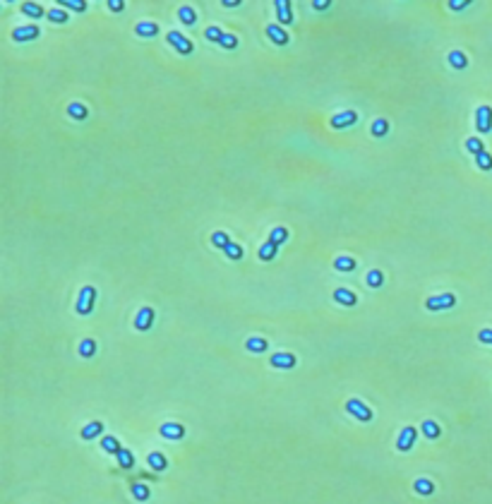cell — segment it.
<instances>
[{"instance_id": "cell-1", "label": "cell", "mask_w": 492, "mask_h": 504, "mask_svg": "<svg viewBox=\"0 0 492 504\" xmlns=\"http://www.w3.org/2000/svg\"><path fill=\"white\" fill-rule=\"evenodd\" d=\"M96 288L94 286H84L82 291H80V295H77V305H75V310H77V315H82V317H87L89 312L94 310V305H96Z\"/></svg>"}, {"instance_id": "cell-2", "label": "cell", "mask_w": 492, "mask_h": 504, "mask_svg": "<svg viewBox=\"0 0 492 504\" xmlns=\"http://www.w3.org/2000/svg\"><path fill=\"white\" fill-rule=\"evenodd\" d=\"M456 305V295H451V293H442V295H430L428 300H425V308L432 310V312H437V310H449Z\"/></svg>"}, {"instance_id": "cell-3", "label": "cell", "mask_w": 492, "mask_h": 504, "mask_svg": "<svg viewBox=\"0 0 492 504\" xmlns=\"http://www.w3.org/2000/svg\"><path fill=\"white\" fill-rule=\"evenodd\" d=\"M168 43H173V48L178 51V53H183V56H190L192 51H195V43L190 41V39H185L180 31H168Z\"/></svg>"}, {"instance_id": "cell-4", "label": "cell", "mask_w": 492, "mask_h": 504, "mask_svg": "<svg viewBox=\"0 0 492 504\" xmlns=\"http://www.w3.org/2000/svg\"><path fill=\"white\" fill-rule=\"evenodd\" d=\"M346 411L353 416V418L363 420V422L372 420V411H370L363 401H358V399H348V401H346Z\"/></svg>"}, {"instance_id": "cell-5", "label": "cell", "mask_w": 492, "mask_h": 504, "mask_svg": "<svg viewBox=\"0 0 492 504\" xmlns=\"http://www.w3.org/2000/svg\"><path fill=\"white\" fill-rule=\"evenodd\" d=\"M475 127H478L480 135H485V132L492 130V108L490 106H480V108L475 111Z\"/></svg>"}, {"instance_id": "cell-6", "label": "cell", "mask_w": 492, "mask_h": 504, "mask_svg": "<svg viewBox=\"0 0 492 504\" xmlns=\"http://www.w3.org/2000/svg\"><path fill=\"white\" fill-rule=\"evenodd\" d=\"M355 123H358V113L355 111L336 113V115L329 120V125H331L334 130H344V127H350V125H355Z\"/></svg>"}, {"instance_id": "cell-7", "label": "cell", "mask_w": 492, "mask_h": 504, "mask_svg": "<svg viewBox=\"0 0 492 504\" xmlns=\"http://www.w3.org/2000/svg\"><path fill=\"white\" fill-rule=\"evenodd\" d=\"M154 317H156V312L151 308H142L135 315V329H137V332H146V329L154 324Z\"/></svg>"}, {"instance_id": "cell-8", "label": "cell", "mask_w": 492, "mask_h": 504, "mask_svg": "<svg viewBox=\"0 0 492 504\" xmlns=\"http://www.w3.org/2000/svg\"><path fill=\"white\" fill-rule=\"evenodd\" d=\"M415 437H418V430H415V427H404L401 435H399V440H396V449H399V451H410Z\"/></svg>"}, {"instance_id": "cell-9", "label": "cell", "mask_w": 492, "mask_h": 504, "mask_svg": "<svg viewBox=\"0 0 492 504\" xmlns=\"http://www.w3.org/2000/svg\"><path fill=\"white\" fill-rule=\"evenodd\" d=\"M159 432H161V437H166V440H183V437H185V427L178 425V422H164Z\"/></svg>"}, {"instance_id": "cell-10", "label": "cell", "mask_w": 492, "mask_h": 504, "mask_svg": "<svg viewBox=\"0 0 492 504\" xmlns=\"http://www.w3.org/2000/svg\"><path fill=\"white\" fill-rule=\"evenodd\" d=\"M41 34V29L34 27V24H24V27H17L15 31H12V39L15 41H31V39H36Z\"/></svg>"}, {"instance_id": "cell-11", "label": "cell", "mask_w": 492, "mask_h": 504, "mask_svg": "<svg viewBox=\"0 0 492 504\" xmlns=\"http://www.w3.org/2000/svg\"><path fill=\"white\" fill-rule=\"evenodd\" d=\"M266 36H269L276 46H286V43H288V31L284 27H279V24H269V27H266Z\"/></svg>"}, {"instance_id": "cell-12", "label": "cell", "mask_w": 492, "mask_h": 504, "mask_svg": "<svg viewBox=\"0 0 492 504\" xmlns=\"http://www.w3.org/2000/svg\"><path fill=\"white\" fill-rule=\"evenodd\" d=\"M274 7H276V15H279V22H281V24H290V22H293V10H290L288 0H276Z\"/></svg>"}, {"instance_id": "cell-13", "label": "cell", "mask_w": 492, "mask_h": 504, "mask_svg": "<svg viewBox=\"0 0 492 504\" xmlns=\"http://www.w3.org/2000/svg\"><path fill=\"white\" fill-rule=\"evenodd\" d=\"M269 363L274 365V367H281V370H290V367L295 365V356H293V353H274Z\"/></svg>"}, {"instance_id": "cell-14", "label": "cell", "mask_w": 492, "mask_h": 504, "mask_svg": "<svg viewBox=\"0 0 492 504\" xmlns=\"http://www.w3.org/2000/svg\"><path fill=\"white\" fill-rule=\"evenodd\" d=\"M334 300L341 303V305H346V308H353V305L358 303V295L350 293L348 288H336V291H334Z\"/></svg>"}, {"instance_id": "cell-15", "label": "cell", "mask_w": 492, "mask_h": 504, "mask_svg": "<svg viewBox=\"0 0 492 504\" xmlns=\"http://www.w3.org/2000/svg\"><path fill=\"white\" fill-rule=\"evenodd\" d=\"M146 463H149V466H151L154 471H159V473L168 468V461H166V456H164V454H159V451L149 454V456H146Z\"/></svg>"}, {"instance_id": "cell-16", "label": "cell", "mask_w": 492, "mask_h": 504, "mask_svg": "<svg viewBox=\"0 0 492 504\" xmlns=\"http://www.w3.org/2000/svg\"><path fill=\"white\" fill-rule=\"evenodd\" d=\"M245 348H247L250 353H264V351L269 348V343H266V338H262V336H252V338L245 341Z\"/></svg>"}, {"instance_id": "cell-17", "label": "cell", "mask_w": 492, "mask_h": 504, "mask_svg": "<svg viewBox=\"0 0 492 504\" xmlns=\"http://www.w3.org/2000/svg\"><path fill=\"white\" fill-rule=\"evenodd\" d=\"M288 240V228H284V226H279V228H274L271 233H269V240L266 243H271V245H281V243H286Z\"/></svg>"}, {"instance_id": "cell-18", "label": "cell", "mask_w": 492, "mask_h": 504, "mask_svg": "<svg viewBox=\"0 0 492 504\" xmlns=\"http://www.w3.org/2000/svg\"><path fill=\"white\" fill-rule=\"evenodd\" d=\"M178 20H180L183 24H195V22H197V12H195L192 7L183 5V7H178Z\"/></svg>"}, {"instance_id": "cell-19", "label": "cell", "mask_w": 492, "mask_h": 504, "mask_svg": "<svg viewBox=\"0 0 492 504\" xmlns=\"http://www.w3.org/2000/svg\"><path fill=\"white\" fill-rule=\"evenodd\" d=\"M67 115H70V118H75V120H84V118L89 115V111H87V106H84V104L75 101V104H70V106H67Z\"/></svg>"}, {"instance_id": "cell-20", "label": "cell", "mask_w": 492, "mask_h": 504, "mask_svg": "<svg viewBox=\"0 0 492 504\" xmlns=\"http://www.w3.org/2000/svg\"><path fill=\"white\" fill-rule=\"evenodd\" d=\"M101 430H103V425L99 422V420H94V422H89L87 427L80 432L82 435V440H94V437H99L101 435Z\"/></svg>"}, {"instance_id": "cell-21", "label": "cell", "mask_w": 492, "mask_h": 504, "mask_svg": "<svg viewBox=\"0 0 492 504\" xmlns=\"http://www.w3.org/2000/svg\"><path fill=\"white\" fill-rule=\"evenodd\" d=\"M118 463H120V468H132L135 466V456H132V451L130 449H120L116 454Z\"/></svg>"}, {"instance_id": "cell-22", "label": "cell", "mask_w": 492, "mask_h": 504, "mask_svg": "<svg viewBox=\"0 0 492 504\" xmlns=\"http://www.w3.org/2000/svg\"><path fill=\"white\" fill-rule=\"evenodd\" d=\"M413 487H415V492H418V495H432V492H434L432 480H428V478H418V480L413 483Z\"/></svg>"}, {"instance_id": "cell-23", "label": "cell", "mask_w": 492, "mask_h": 504, "mask_svg": "<svg viewBox=\"0 0 492 504\" xmlns=\"http://www.w3.org/2000/svg\"><path fill=\"white\" fill-rule=\"evenodd\" d=\"M334 269L336 272H353L355 269V259L353 257H336L334 259Z\"/></svg>"}, {"instance_id": "cell-24", "label": "cell", "mask_w": 492, "mask_h": 504, "mask_svg": "<svg viewBox=\"0 0 492 504\" xmlns=\"http://www.w3.org/2000/svg\"><path fill=\"white\" fill-rule=\"evenodd\" d=\"M423 435L430 437V440H437V437L442 435V427H439L434 420H425V422H423Z\"/></svg>"}, {"instance_id": "cell-25", "label": "cell", "mask_w": 492, "mask_h": 504, "mask_svg": "<svg viewBox=\"0 0 492 504\" xmlns=\"http://www.w3.org/2000/svg\"><path fill=\"white\" fill-rule=\"evenodd\" d=\"M149 495H151V490L146 487L144 483H137V485H132V497H135L137 502H146V500H149Z\"/></svg>"}, {"instance_id": "cell-26", "label": "cell", "mask_w": 492, "mask_h": 504, "mask_svg": "<svg viewBox=\"0 0 492 504\" xmlns=\"http://www.w3.org/2000/svg\"><path fill=\"white\" fill-rule=\"evenodd\" d=\"M135 31H137L140 36H156V34H159V27H156L154 22H140V24L135 27Z\"/></svg>"}, {"instance_id": "cell-27", "label": "cell", "mask_w": 492, "mask_h": 504, "mask_svg": "<svg viewBox=\"0 0 492 504\" xmlns=\"http://www.w3.org/2000/svg\"><path fill=\"white\" fill-rule=\"evenodd\" d=\"M96 353V341L94 338H84L82 343H80V356L82 358H91Z\"/></svg>"}, {"instance_id": "cell-28", "label": "cell", "mask_w": 492, "mask_h": 504, "mask_svg": "<svg viewBox=\"0 0 492 504\" xmlns=\"http://www.w3.org/2000/svg\"><path fill=\"white\" fill-rule=\"evenodd\" d=\"M449 63H451V67H456V70H463V67L468 65V60H466V56H463L461 51H451V53H449Z\"/></svg>"}, {"instance_id": "cell-29", "label": "cell", "mask_w": 492, "mask_h": 504, "mask_svg": "<svg viewBox=\"0 0 492 504\" xmlns=\"http://www.w3.org/2000/svg\"><path fill=\"white\" fill-rule=\"evenodd\" d=\"M101 449L108 451V454H118L123 447H120V442H118L116 437H103V440H101Z\"/></svg>"}, {"instance_id": "cell-30", "label": "cell", "mask_w": 492, "mask_h": 504, "mask_svg": "<svg viewBox=\"0 0 492 504\" xmlns=\"http://www.w3.org/2000/svg\"><path fill=\"white\" fill-rule=\"evenodd\" d=\"M211 243H214L216 248H224V250H226V248L231 245V238H228L224 231H216V233H211Z\"/></svg>"}, {"instance_id": "cell-31", "label": "cell", "mask_w": 492, "mask_h": 504, "mask_svg": "<svg viewBox=\"0 0 492 504\" xmlns=\"http://www.w3.org/2000/svg\"><path fill=\"white\" fill-rule=\"evenodd\" d=\"M58 7H70V10H75V12H84V10H87V2H84V0H60Z\"/></svg>"}, {"instance_id": "cell-32", "label": "cell", "mask_w": 492, "mask_h": 504, "mask_svg": "<svg viewBox=\"0 0 492 504\" xmlns=\"http://www.w3.org/2000/svg\"><path fill=\"white\" fill-rule=\"evenodd\" d=\"M22 12H24L27 17H41V15H43V7L36 5V2H24V5H22Z\"/></svg>"}, {"instance_id": "cell-33", "label": "cell", "mask_w": 492, "mask_h": 504, "mask_svg": "<svg viewBox=\"0 0 492 504\" xmlns=\"http://www.w3.org/2000/svg\"><path fill=\"white\" fill-rule=\"evenodd\" d=\"M466 149H468L471 154H475V156H478V154H483V151H485V144L478 140V137H471V140H466Z\"/></svg>"}, {"instance_id": "cell-34", "label": "cell", "mask_w": 492, "mask_h": 504, "mask_svg": "<svg viewBox=\"0 0 492 504\" xmlns=\"http://www.w3.org/2000/svg\"><path fill=\"white\" fill-rule=\"evenodd\" d=\"M276 257V245H271V243H264L260 248V259H264V262H271Z\"/></svg>"}, {"instance_id": "cell-35", "label": "cell", "mask_w": 492, "mask_h": 504, "mask_svg": "<svg viewBox=\"0 0 492 504\" xmlns=\"http://www.w3.org/2000/svg\"><path fill=\"white\" fill-rule=\"evenodd\" d=\"M387 132H389V123H387L384 118H379V120L372 123V135H375V137H384Z\"/></svg>"}, {"instance_id": "cell-36", "label": "cell", "mask_w": 492, "mask_h": 504, "mask_svg": "<svg viewBox=\"0 0 492 504\" xmlns=\"http://www.w3.org/2000/svg\"><path fill=\"white\" fill-rule=\"evenodd\" d=\"M48 20H51V22H58V24H65V22H67V12L60 10V7H53V10H48Z\"/></svg>"}, {"instance_id": "cell-37", "label": "cell", "mask_w": 492, "mask_h": 504, "mask_svg": "<svg viewBox=\"0 0 492 504\" xmlns=\"http://www.w3.org/2000/svg\"><path fill=\"white\" fill-rule=\"evenodd\" d=\"M219 46H221V48H228V51H233V48L238 46V36H235V34H224V36H221V41H219Z\"/></svg>"}, {"instance_id": "cell-38", "label": "cell", "mask_w": 492, "mask_h": 504, "mask_svg": "<svg viewBox=\"0 0 492 504\" xmlns=\"http://www.w3.org/2000/svg\"><path fill=\"white\" fill-rule=\"evenodd\" d=\"M368 283H370L372 288H379V286L384 283V274H382L379 269H372V272L368 274Z\"/></svg>"}, {"instance_id": "cell-39", "label": "cell", "mask_w": 492, "mask_h": 504, "mask_svg": "<svg viewBox=\"0 0 492 504\" xmlns=\"http://www.w3.org/2000/svg\"><path fill=\"white\" fill-rule=\"evenodd\" d=\"M475 164H478V168H483V170H490L492 168V156L488 154V151H483V154L475 156Z\"/></svg>"}, {"instance_id": "cell-40", "label": "cell", "mask_w": 492, "mask_h": 504, "mask_svg": "<svg viewBox=\"0 0 492 504\" xmlns=\"http://www.w3.org/2000/svg\"><path fill=\"white\" fill-rule=\"evenodd\" d=\"M226 254H228V257H231L233 262H238V259H243V248H240V245H238V243H231V245H228V248H226Z\"/></svg>"}, {"instance_id": "cell-41", "label": "cell", "mask_w": 492, "mask_h": 504, "mask_svg": "<svg viewBox=\"0 0 492 504\" xmlns=\"http://www.w3.org/2000/svg\"><path fill=\"white\" fill-rule=\"evenodd\" d=\"M204 36H206L209 41H216V43H219V41H221V36H224V31H221L219 27H206Z\"/></svg>"}, {"instance_id": "cell-42", "label": "cell", "mask_w": 492, "mask_h": 504, "mask_svg": "<svg viewBox=\"0 0 492 504\" xmlns=\"http://www.w3.org/2000/svg\"><path fill=\"white\" fill-rule=\"evenodd\" d=\"M478 341H483V343H492V329H480Z\"/></svg>"}, {"instance_id": "cell-43", "label": "cell", "mask_w": 492, "mask_h": 504, "mask_svg": "<svg viewBox=\"0 0 492 504\" xmlns=\"http://www.w3.org/2000/svg\"><path fill=\"white\" fill-rule=\"evenodd\" d=\"M108 7H111L113 12H120V10L125 7V2H123V0H108Z\"/></svg>"}, {"instance_id": "cell-44", "label": "cell", "mask_w": 492, "mask_h": 504, "mask_svg": "<svg viewBox=\"0 0 492 504\" xmlns=\"http://www.w3.org/2000/svg\"><path fill=\"white\" fill-rule=\"evenodd\" d=\"M449 7H451V10H463V7H468V2H466V0H461V2H459V0H449Z\"/></svg>"}, {"instance_id": "cell-45", "label": "cell", "mask_w": 492, "mask_h": 504, "mask_svg": "<svg viewBox=\"0 0 492 504\" xmlns=\"http://www.w3.org/2000/svg\"><path fill=\"white\" fill-rule=\"evenodd\" d=\"M312 7H315V10H327L329 2H324V0H312Z\"/></svg>"}, {"instance_id": "cell-46", "label": "cell", "mask_w": 492, "mask_h": 504, "mask_svg": "<svg viewBox=\"0 0 492 504\" xmlns=\"http://www.w3.org/2000/svg\"><path fill=\"white\" fill-rule=\"evenodd\" d=\"M240 2L238 0H224V7H238Z\"/></svg>"}]
</instances>
